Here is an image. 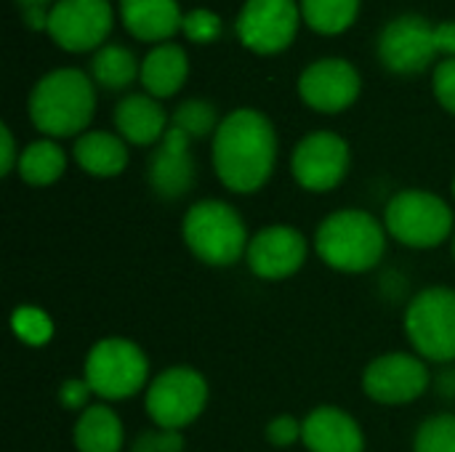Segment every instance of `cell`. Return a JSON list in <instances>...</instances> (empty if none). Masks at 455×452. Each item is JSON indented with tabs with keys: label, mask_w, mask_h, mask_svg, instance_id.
<instances>
[{
	"label": "cell",
	"mask_w": 455,
	"mask_h": 452,
	"mask_svg": "<svg viewBox=\"0 0 455 452\" xmlns=\"http://www.w3.org/2000/svg\"><path fill=\"white\" fill-rule=\"evenodd\" d=\"M192 139L179 128H168L155 152L147 160V181L163 200H179L195 186V157L189 152Z\"/></svg>",
	"instance_id": "obj_16"
},
{
	"label": "cell",
	"mask_w": 455,
	"mask_h": 452,
	"mask_svg": "<svg viewBox=\"0 0 455 452\" xmlns=\"http://www.w3.org/2000/svg\"><path fill=\"white\" fill-rule=\"evenodd\" d=\"M21 13H32V11H51V0H16Z\"/></svg>",
	"instance_id": "obj_36"
},
{
	"label": "cell",
	"mask_w": 455,
	"mask_h": 452,
	"mask_svg": "<svg viewBox=\"0 0 455 452\" xmlns=\"http://www.w3.org/2000/svg\"><path fill=\"white\" fill-rule=\"evenodd\" d=\"M301 442L309 452H365L360 424L333 405H320L301 421Z\"/></svg>",
	"instance_id": "obj_17"
},
{
	"label": "cell",
	"mask_w": 455,
	"mask_h": 452,
	"mask_svg": "<svg viewBox=\"0 0 455 452\" xmlns=\"http://www.w3.org/2000/svg\"><path fill=\"white\" fill-rule=\"evenodd\" d=\"M349 144L333 131H315L304 136L291 155V173L307 192L336 189L349 170Z\"/></svg>",
	"instance_id": "obj_10"
},
{
	"label": "cell",
	"mask_w": 455,
	"mask_h": 452,
	"mask_svg": "<svg viewBox=\"0 0 455 452\" xmlns=\"http://www.w3.org/2000/svg\"><path fill=\"white\" fill-rule=\"evenodd\" d=\"M13 330L29 346H43L51 338L53 328H51V322H48V317L43 312L24 306V309H16V314H13Z\"/></svg>",
	"instance_id": "obj_28"
},
{
	"label": "cell",
	"mask_w": 455,
	"mask_h": 452,
	"mask_svg": "<svg viewBox=\"0 0 455 452\" xmlns=\"http://www.w3.org/2000/svg\"><path fill=\"white\" fill-rule=\"evenodd\" d=\"M125 29L147 43H168L184 24L176 0H120Z\"/></svg>",
	"instance_id": "obj_19"
},
{
	"label": "cell",
	"mask_w": 455,
	"mask_h": 452,
	"mask_svg": "<svg viewBox=\"0 0 455 452\" xmlns=\"http://www.w3.org/2000/svg\"><path fill=\"white\" fill-rule=\"evenodd\" d=\"M181 237L189 253L208 266L237 264L251 242L245 221L224 200L195 202L181 221Z\"/></svg>",
	"instance_id": "obj_4"
},
{
	"label": "cell",
	"mask_w": 455,
	"mask_h": 452,
	"mask_svg": "<svg viewBox=\"0 0 455 452\" xmlns=\"http://www.w3.org/2000/svg\"><path fill=\"white\" fill-rule=\"evenodd\" d=\"M112 5L109 0H56L48 13L51 40L72 53L99 51L112 32Z\"/></svg>",
	"instance_id": "obj_9"
},
{
	"label": "cell",
	"mask_w": 455,
	"mask_h": 452,
	"mask_svg": "<svg viewBox=\"0 0 455 452\" xmlns=\"http://www.w3.org/2000/svg\"><path fill=\"white\" fill-rule=\"evenodd\" d=\"M307 253H309V245L299 229L288 224H275V226H264L261 232L251 237L245 261H248V269L259 280L275 282V280L293 277L304 266Z\"/></svg>",
	"instance_id": "obj_14"
},
{
	"label": "cell",
	"mask_w": 455,
	"mask_h": 452,
	"mask_svg": "<svg viewBox=\"0 0 455 452\" xmlns=\"http://www.w3.org/2000/svg\"><path fill=\"white\" fill-rule=\"evenodd\" d=\"M360 72L347 59H320L309 64L299 77L301 99L325 115H336L352 107L360 96Z\"/></svg>",
	"instance_id": "obj_15"
},
{
	"label": "cell",
	"mask_w": 455,
	"mask_h": 452,
	"mask_svg": "<svg viewBox=\"0 0 455 452\" xmlns=\"http://www.w3.org/2000/svg\"><path fill=\"white\" fill-rule=\"evenodd\" d=\"M296 0H248L237 16V37L256 53L285 51L299 32Z\"/></svg>",
	"instance_id": "obj_13"
},
{
	"label": "cell",
	"mask_w": 455,
	"mask_h": 452,
	"mask_svg": "<svg viewBox=\"0 0 455 452\" xmlns=\"http://www.w3.org/2000/svg\"><path fill=\"white\" fill-rule=\"evenodd\" d=\"M125 429L112 408L104 402L88 405L75 424V448L77 452H123Z\"/></svg>",
	"instance_id": "obj_22"
},
{
	"label": "cell",
	"mask_w": 455,
	"mask_h": 452,
	"mask_svg": "<svg viewBox=\"0 0 455 452\" xmlns=\"http://www.w3.org/2000/svg\"><path fill=\"white\" fill-rule=\"evenodd\" d=\"M208 405V381L187 365L155 376L147 386L144 408L157 429L181 432L195 424Z\"/></svg>",
	"instance_id": "obj_7"
},
{
	"label": "cell",
	"mask_w": 455,
	"mask_h": 452,
	"mask_svg": "<svg viewBox=\"0 0 455 452\" xmlns=\"http://www.w3.org/2000/svg\"><path fill=\"white\" fill-rule=\"evenodd\" d=\"M171 125L179 128L181 133H187L189 139H205V136L219 131L221 120H219V112H216V107L211 101H205V99H187V101H181L173 109Z\"/></svg>",
	"instance_id": "obj_26"
},
{
	"label": "cell",
	"mask_w": 455,
	"mask_h": 452,
	"mask_svg": "<svg viewBox=\"0 0 455 452\" xmlns=\"http://www.w3.org/2000/svg\"><path fill=\"white\" fill-rule=\"evenodd\" d=\"M189 75V59L187 51L176 43H160L152 48L141 61V85L155 99H168L181 91L184 80Z\"/></svg>",
	"instance_id": "obj_20"
},
{
	"label": "cell",
	"mask_w": 455,
	"mask_h": 452,
	"mask_svg": "<svg viewBox=\"0 0 455 452\" xmlns=\"http://www.w3.org/2000/svg\"><path fill=\"white\" fill-rule=\"evenodd\" d=\"M19 155L16 152V141L8 125H0V173L8 176L16 165H19Z\"/></svg>",
	"instance_id": "obj_34"
},
{
	"label": "cell",
	"mask_w": 455,
	"mask_h": 452,
	"mask_svg": "<svg viewBox=\"0 0 455 452\" xmlns=\"http://www.w3.org/2000/svg\"><path fill=\"white\" fill-rule=\"evenodd\" d=\"M91 386L85 384V378H72V381H64L61 389H59V402L67 408V410H85L88 408V397H91Z\"/></svg>",
	"instance_id": "obj_33"
},
{
	"label": "cell",
	"mask_w": 455,
	"mask_h": 452,
	"mask_svg": "<svg viewBox=\"0 0 455 452\" xmlns=\"http://www.w3.org/2000/svg\"><path fill=\"white\" fill-rule=\"evenodd\" d=\"M83 378L91 392L107 402L128 400L147 386L149 360L141 346L128 338H101L85 357Z\"/></svg>",
	"instance_id": "obj_6"
},
{
	"label": "cell",
	"mask_w": 455,
	"mask_h": 452,
	"mask_svg": "<svg viewBox=\"0 0 455 452\" xmlns=\"http://www.w3.org/2000/svg\"><path fill=\"white\" fill-rule=\"evenodd\" d=\"M72 155H75V163L96 178L120 176L128 165L125 139L107 133V131H85L83 136H77Z\"/></svg>",
	"instance_id": "obj_21"
},
{
	"label": "cell",
	"mask_w": 455,
	"mask_h": 452,
	"mask_svg": "<svg viewBox=\"0 0 455 452\" xmlns=\"http://www.w3.org/2000/svg\"><path fill=\"white\" fill-rule=\"evenodd\" d=\"M435 96L455 115V59H443L435 69Z\"/></svg>",
	"instance_id": "obj_32"
},
{
	"label": "cell",
	"mask_w": 455,
	"mask_h": 452,
	"mask_svg": "<svg viewBox=\"0 0 455 452\" xmlns=\"http://www.w3.org/2000/svg\"><path fill=\"white\" fill-rule=\"evenodd\" d=\"M360 0H301L304 21L320 35H339L357 19Z\"/></svg>",
	"instance_id": "obj_25"
},
{
	"label": "cell",
	"mask_w": 455,
	"mask_h": 452,
	"mask_svg": "<svg viewBox=\"0 0 455 452\" xmlns=\"http://www.w3.org/2000/svg\"><path fill=\"white\" fill-rule=\"evenodd\" d=\"M453 197H455V178H453Z\"/></svg>",
	"instance_id": "obj_38"
},
{
	"label": "cell",
	"mask_w": 455,
	"mask_h": 452,
	"mask_svg": "<svg viewBox=\"0 0 455 452\" xmlns=\"http://www.w3.org/2000/svg\"><path fill=\"white\" fill-rule=\"evenodd\" d=\"M384 226L389 237L397 242L429 250L443 245L453 232V210L451 205L427 189H405L397 192L384 210Z\"/></svg>",
	"instance_id": "obj_5"
},
{
	"label": "cell",
	"mask_w": 455,
	"mask_h": 452,
	"mask_svg": "<svg viewBox=\"0 0 455 452\" xmlns=\"http://www.w3.org/2000/svg\"><path fill=\"white\" fill-rule=\"evenodd\" d=\"M27 107L40 133L51 139L83 136L96 112V88L85 72L61 67L35 83Z\"/></svg>",
	"instance_id": "obj_2"
},
{
	"label": "cell",
	"mask_w": 455,
	"mask_h": 452,
	"mask_svg": "<svg viewBox=\"0 0 455 452\" xmlns=\"http://www.w3.org/2000/svg\"><path fill=\"white\" fill-rule=\"evenodd\" d=\"M141 75V64L133 51L120 43L101 45L91 59V77L107 91H123Z\"/></svg>",
	"instance_id": "obj_24"
},
{
	"label": "cell",
	"mask_w": 455,
	"mask_h": 452,
	"mask_svg": "<svg viewBox=\"0 0 455 452\" xmlns=\"http://www.w3.org/2000/svg\"><path fill=\"white\" fill-rule=\"evenodd\" d=\"M387 234V226L368 210L344 208L320 221L315 232V250L331 269L363 274L384 258Z\"/></svg>",
	"instance_id": "obj_3"
},
{
	"label": "cell",
	"mask_w": 455,
	"mask_h": 452,
	"mask_svg": "<svg viewBox=\"0 0 455 452\" xmlns=\"http://www.w3.org/2000/svg\"><path fill=\"white\" fill-rule=\"evenodd\" d=\"M16 170L29 186H51L53 181L64 176L67 155L53 139H40L24 147V152L19 155Z\"/></svg>",
	"instance_id": "obj_23"
},
{
	"label": "cell",
	"mask_w": 455,
	"mask_h": 452,
	"mask_svg": "<svg viewBox=\"0 0 455 452\" xmlns=\"http://www.w3.org/2000/svg\"><path fill=\"white\" fill-rule=\"evenodd\" d=\"M211 155L216 176L229 192H259L277 163V131L264 112L235 109L213 133Z\"/></svg>",
	"instance_id": "obj_1"
},
{
	"label": "cell",
	"mask_w": 455,
	"mask_h": 452,
	"mask_svg": "<svg viewBox=\"0 0 455 452\" xmlns=\"http://www.w3.org/2000/svg\"><path fill=\"white\" fill-rule=\"evenodd\" d=\"M435 43L443 56L455 59V21H443L435 27Z\"/></svg>",
	"instance_id": "obj_35"
},
{
	"label": "cell",
	"mask_w": 455,
	"mask_h": 452,
	"mask_svg": "<svg viewBox=\"0 0 455 452\" xmlns=\"http://www.w3.org/2000/svg\"><path fill=\"white\" fill-rule=\"evenodd\" d=\"M413 452H455V416L443 413L427 418L413 440Z\"/></svg>",
	"instance_id": "obj_27"
},
{
	"label": "cell",
	"mask_w": 455,
	"mask_h": 452,
	"mask_svg": "<svg viewBox=\"0 0 455 452\" xmlns=\"http://www.w3.org/2000/svg\"><path fill=\"white\" fill-rule=\"evenodd\" d=\"M181 32L192 43H213L221 35V19L208 8H192L189 13H184Z\"/></svg>",
	"instance_id": "obj_29"
},
{
	"label": "cell",
	"mask_w": 455,
	"mask_h": 452,
	"mask_svg": "<svg viewBox=\"0 0 455 452\" xmlns=\"http://www.w3.org/2000/svg\"><path fill=\"white\" fill-rule=\"evenodd\" d=\"M184 450V437L181 432H171V429H152V432H141L131 452H181Z\"/></svg>",
	"instance_id": "obj_30"
},
{
	"label": "cell",
	"mask_w": 455,
	"mask_h": 452,
	"mask_svg": "<svg viewBox=\"0 0 455 452\" xmlns=\"http://www.w3.org/2000/svg\"><path fill=\"white\" fill-rule=\"evenodd\" d=\"M453 258H455V237H453Z\"/></svg>",
	"instance_id": "obj_37"
},
{
	"label": "cell",
	"mask_w": 455,
	"mask_h": 452,
	"mask_svg": "<svg viewBox=\"0 0 455 452\" xmlns=\"http://www.w3.org/2000/svg\"><path fill=\"white\" fill-rule=\"evenodd\" d=\"M379 61L395 75H419L437 59L435 27L419 13L392 19L379 35Z\"/></svg>",
	"instance_id": "obj_11"
},
{
	"label": "cell",
	"mask_w": 455,
	"mask_h": 452,
	"mask_svg": "<svg viewBox=\"0 0 455 452\" xmlns=\"http://www.w3.org/2000/svg\"><path fill=\"white\" fill-rule=\"evenodd\" d=\"M429 368L419 354L392 352L376 357L363 373V392L379 405H411L429 389Z\"/></svg>",
	"instance_id": "obj_12"
},
{
	"label": "cell",
	"mask_w": 455,
	"mask_h": 452,
	"mask_svg": "<svg viewBox=\"0 0 455 452\" xmlns=\"http://www.w3.org/2000/svg\"><path fill=\"white\" fill-rule=\"evenodd\" d=\"M405 336L416 354L429 362L455 360V290L427 288L405 309Z\"/></svg>",
	"instance_id": "obj_8"
},
{
	"label": "cell",
	"mask_w": 455,
	"mask_h": 452,
	"mask_svg": "<svg viewBox=\"0 0 455 452\" xmlns=\"http://www.w3.org/2000/svg\"><path fill=\"white\" fill-rule=\"evenodd\" d=\"M168 112L163 104L149 93H128L115 107V125L117 133L136 147H152L160 144L168 133Z\"/></svg>",
	"instance_id": "obj_18"
},
{
	"label": "cell",
	"mask_w": 455,
	"mask_h": 452,
	"mask_svg": "<svg viewBox=\"0 0 455 452\" xmlns=\"http://www.w3.org/2000/svg\"><path fill=\"white\" fill-rule=\"evenodd\" d=\"M267 440L275 448H291L301 440V424L293 416H277L267 424Z\"/></svg>",
	"instance_id": "obj_31"
}]
</instances>
